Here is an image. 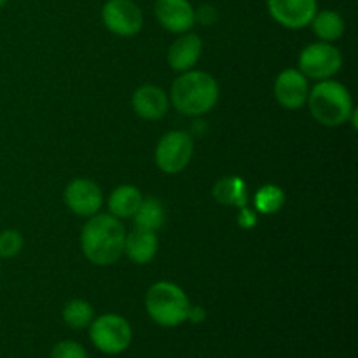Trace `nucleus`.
<instances>
[{"label": "nucleus", "instance_id": "obj_1", "mask_svg": "<svg viewBox=\"0 0 358 358\" xmlns=\"http://www.w3.org/2000/svg\"><path fill=\"white\" fill-rule=\"evenodd\" d=\"M126 229L121 219L107 213L90 217L80 233V247L94 266H112L124 254Z\"/></svg>", "mask_w": 358, "mask_h": 358}, {"label": "nucleus", "instance_id": "obj_2", "mask_svg": "<svg viewBox=\"0 0 358 358\" xmlns=\"http://www.w3.org/2000/svg\"><path fill=\"white\" fill-rule=\"evenodd\" d=\"M170 101L185 115H201L212 110L219 101V86L210 73L187 70L171 84Z\"/></svg>", "mask_w": 358, "mask_h": 358}, {"label": "nucleus", "instance_id": "obj_3", "mask_svg": "<svg viewBox=\"0 0 358 358\" xmlns=\"http://www.w3.org/2000/svg\"><path fill=\"white\" fill-rule=\"evenodd\" d=\"M310 112L320 124L336 128L348 122L353 112V100L348 87L338 80H320L308 94Z\"/></svg>", "mask_w": 358, "mask_h": 358}, {"label": "nucleus", "instance_id": "obj_4", "mask_svg": "<svg viewBox=\"0 0 358 358\" xmlns=\"http://www.w3.org/2000/svg\"><path fill=\"white\" fill-rule=\"evenodd\" d=\"M189 297L171 282H157L147 290L145 310L161 327H177L187 320Z\"/></svg>", "mask_w": 358, "mask_h": 358}, {"label": "nucleus", "instance_id": "obj_5", "mask_svg": "<svg viewBox=\"0 0 358 358\" xmlns=\"http://www.w3.org/2000/svg\"><path fill=\"white\" fill-rule=\"evenodd\" d=\"M90 338L94 348L107 355H119L131 345V325L121 315L107 313L93 318L90 324Z\"/></svg>", "mask_w": 358, "mask_h": 358}, {"label": "nucleus", "instance_id": "obj_6", "mask_svg": "<svg viewBox=\"0 0 358 358\" xmlns=\"http://www.w3.org/2000/svg\"><path fill=\"white\" fill-rule=\"evenodd\" d=\"M341 65V52L331 42H315L304 48L299 55V70L306 79H332Z\"/></svg>", "mask_w": 358, "mask_h": 358}, {"label": "nucleus", "instance_id": "obj_7", "mask_svg": "<svg viewBox=\"0 0 358 358\" xmlns=\"http://www.w3.org/2000/svg\"><path fill=\"white\" fill-rule=\"evenodd\" d=\"M194 154V142L185 131H170L156 147V164L164 173H180Z\"/></svg>", "mask_w": 358, "mask_h": 358}, {"label": "nucleus", "instance_id": "obj_8", "mask_svg": "<svg viewBox=\"0 0 358 358\" xmlns=\"http://www.w3.org/2000/svg\"><path fill=\"white\" fill-rule=\"evenodd\" d=\"M101 21L119 37H133L143 27V14L133 0H107L101 7Z\"/></svg>", "mask_w": 358, "mask_h": 358}, {"label": "nucleus", "instance_id": "obj_9", "mask_svg": "<svg viewBox=\"0 0 358 358\" xmlns=\"http://www.w3.org/2000/svg\"><path fill=\"white\" fill-rule=\"evenodd\" d=\"M66 206L79 217H93L103 206V192L90 178H73L65 189Z\"/></svg>", "mask_w": 358, "mask_h": 358}, {"label": "nucleus", "instance_id": "obj_10", "mask_svg": "<svg viewBox=\"0 0 358 358\" xmlns=\"http://www.w3.org/2000/svg\"><path fill=\"white\" fill-rule=\"evenodd\" d=\"M269 16L282 27L299 30L308 27L318 10L317 0H268Z\"/></svg>", "mask_w": 358, "mask_h": 358}, {"label": "nucleus", "instance_id": "obj_11", "mask_svg": "<svg viewBox=\"0 0 358 358\" xmlns=\"http://www.w3.org/2000/svg\"><path fill=\"white\" fill-rule=\"evenodd\" d=\"M154 14L163 28L171 34L191 31L196 23L194 7L189 0H156Z\"/></svg>", "mask_w": 358, "mask_h": 358}, {"label": "nucleus", "instance_id": "obj_12", "mask_svg": "<svg viewBox=\"0 0 358 358\" xmlns=\"http://www.w3.org/2000/svg\"><path fill=\"white\" fill-rule=\"evenodd\" d=\"M310 94L308 79L301 70L287 69L275 80V98L283 108L297 110L303 107Z\"/></svg>", "mask_w": 358, "mask_h": 358}, {"label": "nucleus", "instance_id": "obj_13", "mask_svg": "<svg viewBox=\"0 0 358 358\" xmlns=\"http://www.w3.org/2000/svg\"><path fill=\"white\" fill-rule=\"evenodd\" d=\"M133 110L145 121H159L170 108V98L161 87L145 84L133 93Z\"/></svg>", "mask_w": 358, "mask_h": 358}, {"label": "nucleus", "instance_id": "obj_14", "mask_svg": "<svg viewBox=\"0 0 358 358\" xmlns=\"http://www.w3.org/2000/svg\"><path fill=\"white\" fill-rule=\"evenodd\" d=\"M201 51L203 42L199 35L185 31L168 49V65L175 72H187V70H192V66L201 58Z\"/></svg>", "mask_w": 358, "mask_h": 358}, {"label": "nucleus", "instance_id": "obj_15", "mask_svg": "<svg viewBox=\"0 0 358 358\" xmlns=\"http://www.w3.org/2000/svg\"><path fill=\"white\" fill-rule=\"evenodd\" d=\"M157 247H159V241L152 231H143L136 227L131 233L126 234L124 254L135 264H149L156 257Z\"/></svg>", "mask_w": 358, "mask_h": 358}, {"label": "nucleus", "instance_id": "obj_16", "mask_svg": "<svg viewBox=\"0 0 358 358\" xmlns=\"http://www.w3.org/2000/svg\"><path fill=\"white\" fill-rule=\"evenodd\" d=\"M142 199V192L135 185H119L108 198L110 215L117 217V219H131L138 210Z\"/></svg>", "mask_w": 358, "mask_h": 358}, {"label": "nucleus", "instance_id": "obj_17", "mask_svg": "<svg viewBox=\"0 0 358 358\" xmlns=\"http://www.w3.org/2000/svg\"><path fill=\"white\" fill-rule=\"evenodd\" d=\"M213 198L226 206H247V184L241 177H224L213 185Z\"/></svg>", "mask_w": 358, "mask_h": 358}, {"label": "nucleus", "instance_id": "obj_18", "mask_svg": "<svg viewBox=\"0 0 358 358\" xmlns=\"http://www.w3.org/2000/svg\"><path fill=\"white\" fill-rule=\"evenodd\" d=\"M311 28L322 42H334L345 34V20L336 10H317L311 20Z\"/></svg>", "mask_w": 358, "mask_h": 358}, {"label": "nucleus", "instance_id": "obj_19", "mask_svg": "<svg viewBox=\"0 0 358 358\" xmlns=\"http://www.w3.org/2000/svg\"><path fill=\"white\" fill-rule=\"evenodd\" d=\"M135 226L143 231H152L156 233L164 224V208L163 203L156 198H145L140 203L138 210L133 215Z\"/></svg>", "mask_w": 358, "mask_h": 358}, {"label": "nucleus", "instance_id": "obj_20", "mask_svg": "<svg viewBox=\"0 0 358 358\" xmlns=\"http://www.w3.org/2000/svg\"><path fill=\"white\" fill-rule=\"evenodd\" d=\"M94 318V310L87 301L84 299H72L63 308V320L69 327L80 331V329L90 327V324Z\"/></svg>", "mask_w": 358, "mask_h": 358}, {"label": "nucleus", "instance_id": "obj_21", "mask_svg": "<svg viewBox=\"0 0 358 358\" xmlns=\"http://www.w3.org/2000/svg\"><path fill=\"white\" fill-rule=\"evenodd\" d=\"M255 208L257 212L264 213V215H273V213L280 212L282 206L285 205V192L275 184H266L255 192Z\"/></svg>", "mask_w": 358, "mask_h": 358}, {"label": "nucleus", "instance_id": "obj_22", "mask_svg": "<svg viewBox=\"0 0 358 358\" xmlns=\"http://www.w3.org/2000/svg\"><path fill=\"white\" fill-rule=\"evenodd\" d=\"M23 248V238L16 229H6L0 233V257L10 259Z\"/></svg>", "mask_w": 358, "mask_h": 358}, {"label": "nucleus", "instance_id": "obj_23", "mask_svg": "<svg viewBox=\"0 0 358 358\" xmlns=\"http://www.w3.org/2000/svg\"><path fill=\"white\" fill-rule=\"evenodd\" d=\"M51 358H90L83 345L76 341H59L52 348Z\"/></svg>", "mask_w": 358, "mask_h": 358}, {"label": "nucleus", "instance_id": "obj_24", "mask_svg": "<svg viewBox=\"0 0 358 358\" xmlns=\"http://www.w3.org/2000/svg\"><path fill=\"white\" fill-rule=\"evenodd\" d=\"M194 13H196V21H201L203 24H212L213 21L219 17L217 9L213 6H203L199 7L198 10H194Z\"/></svg>", "mask_w": 358, "mask_h": 358}, {"label": "nucleus", "instance_id": "obj_25", "mask_svg": "<svg viewBox=\"0 0 358 358\" xmlns=\"http://www.w3.org/2000/svg\"><path fill=\"white\" fill-rule=\"evenodd\" d=\"M238 224H240V227H243V229H252V227L257 224V219H255V213L252 212L250 208H247V206H243V208H240V215H238Z\"/></svg>", "mask_w": 358, "mask_h": 358}, {"label": "nucleus", "instance_id": "obj_26", "mask_svg": "<svg viewBox=\"0 0 358 358\" xmlns=\"http://www.w3.org/2000/svg\"><path fill=\"white\" fill-rule=\"evenodd\" d=\"M205 318H206L205 308H201V306H191V308H189L187 320H191L192 324H201V322H205Z\"/></svg>", "mask_w": 358, "mask_h": 358}, {"label": "nucleus", "instance_id": "obj_27", "mask_svg": "<svg viewBox=\"0 0 358 358\" xmlns=\"http://www.w3.org/2000/svg\"><path fill=\"white\" fill-rule=\"evenodd\" d=\"M7 3V0H0V7H3Z\"/></svg>", "mask_w": 358, "mask_h": 358}]
</instances>
